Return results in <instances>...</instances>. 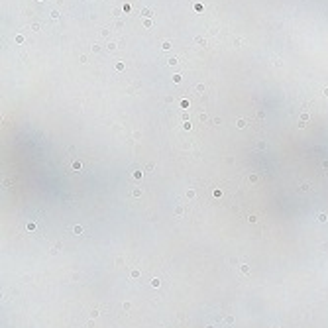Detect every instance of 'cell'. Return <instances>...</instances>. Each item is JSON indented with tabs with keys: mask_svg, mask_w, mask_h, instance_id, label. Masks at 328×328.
<instances>
[{
	"mask_svg": "<svg viewBox=\"0 0 328 328\" xmlns=\"http://www.w3.org/2000/svg\"><path fill=\"white\" fill-rule=\"evenodd\" d=\"M187 196H189V198H192V196H194V191H192V189H189V191H187Z\"/></svg>",
	"mask_w": 328,
	"mask_h": 328,
	"instance_id": "obj_6",
	"label": "cell"
},
{
	"mask_svg": "<svg viewBox=\"0 0 328 328\" xmlns=\"http://www.w3.org/2000/svg\"><path fill=\"white\" fill-rule=\"evenodd\" d=\"M322 92H324V96H328V88H324V90H322Z\"/></svg>",
	"mask_w": 328,
	"mask_h": 328,
	"instance_id": "obj_8",
	"label": "cell"
},
{
	"mask_svg": "<svg viewBox=\"0 0 328 328\" xmlns=\"http://www.w3.org/2000/svg\"><path fill=\"white\" fill-rule=\"evenodd\" d=\"M322 167H324V169H328V159H324V161H322Z\"/></svg>",
	"mask_w": 328,
	"mask_h": 328,
	"instance_id": "obj_7",
	"label": "cell"
},
{
	"mask_svg": "<svg viewBox=\"0 0 328 328\" xmlns=\"http://www.w3.org/2000/svg\"><path fill=\"white\" fill-rule=\"evenodd\" d=\"M318 220H320V222H326V214H324V212H322V214H318Z\"/></svg>",
	"mask_w": 328,
	"mask_h": 328,
	"instance_id": "obj_5",
	"label": "cell"
},
{
	"mask_svg": "<svg viewBox=\"0 0 328 328\" xmlns=\"http://www.w3.org/2000/svg\"><path fill=\"white\" fill-rule=\"evenodd\" d=\"M240 271H242V273H249V267H247L246 263H242V265H240Z\"/></svg>",
	"mask_w": 328,
	"mask_h": 328,
	"instance_id": "obj_1",
	"label": "cell"
},
{
	"mask_svg": "<svg viewBox=\"0 0 328 328\" xmlns=\"http://www.w3.org/2000/svg\"><path fill=\"white\" fill-rule=\"evenodd\" d=\"M246 124H247V122L244 120V118H240V120H238V128H246Z\"/></svg>",
	"mask_w": 328,
	"mask_h": 328,
	"instance_id": "obj_2",
	"label": "cell"
},
{
	"mask_svg": "<svg viewBox=\"0 0 328 328\" xmlns=\"http://www.w3.org/2000/svg\"><path fill=\"white\" fill-rule=\"evenodd\" d=\"M304 122H308V114H302L301 116V126H304Z\"/></svg>",
	"mask_w": 328,
	"mask_h": 328,
	"instance_id": "obj_3",
	"label": "cell"
},
{
	"mask_svg": "<svg viewBox=\"0 0 328 328\" xmlns=\"http://www.w3.org/2000/svg\"><path fill=\"white\" fill-rule=\"evenodd\" d=\"M255 181H257V175H255V173H253V175H249V183H255Z\"/></svg>",
	"mask_w": 328,
	"mask_h": 328,
	"instance_id": "obj_4",
	"label": "cell"
}]
</instances>
